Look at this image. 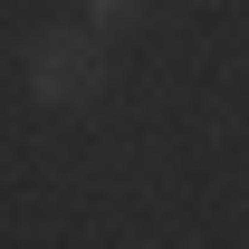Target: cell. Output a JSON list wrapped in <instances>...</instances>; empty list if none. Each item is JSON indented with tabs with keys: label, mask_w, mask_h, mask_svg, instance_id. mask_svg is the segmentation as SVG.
I'll return each instance as SVG.
<instances>
[{
	"label": "cell",
	"mask_w": 249,
	"mask_h": 249,
	"mask_svg": "<svg viewBox=\"0 0 249 249\" xmlns=\"http://www.w3.org/2000/svg\"><path fill=\"white\" fill-rule=\"evenodd\" d=\"M106 87V48L87 29H38L29 38V96L38 106H87Z\"/></svg>",
	"instance_id": "6da1fadb"
},
{
	"label": "cell",
	"mask_w": 249,
	"mask_h": 249,
	"mask_svg": "<svg viewBox=\"0 0 249 249\" xmlns=\"http://www.w3.org/2000/svg\"><path fill=\"white\" fill-rule=\"evenodd\" d=\"M134 10H144V0H96V29H124Z\"/></svg>",
	"instance_id": "7a4b0ae2"
}]
</instances>
